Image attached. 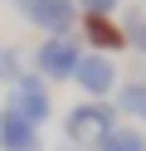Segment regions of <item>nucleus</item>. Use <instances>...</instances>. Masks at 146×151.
Returning a JSON list of instances; mask_svg holds the SVG:
<instances>
[{"label":"nucleus","mask_w":146,"mask_h":151,"mask_svg":"<svg viewBox=\"0 0 146 151\" xmlns=\"http://www.w3.org/2000/svg\"><path fill=\"white\" fill-rule=\"evenodd\" d=\"M117 122L122 117H117L112 98H83V102H73V107L63 112V137L73 141L78 151H88V146H97Z\"/></svg>","instance_id":"f257e3e1"},{"label":"nucleus","mask_w":146,"mask_h":151,"mask_svg":"<svg viewBox=\"0 0 146 151\" xmlns=\"http://www.w3.org/2000/svg\"><path fill=\"white\" fill-rule=\"evenodd\" d=\"M83 59V39L78 34H44V44L34 49V68L39 78L54 88V83H73V68Z\"/></svg>","instance_id":"f03ea898"},{"label":"nucleus","mask_w":146,"mask_h":151,"mask_svg":"<svg viewBox=\"0 0 146 151\" xmlns=\"http://www.w3.org/2000/svg\"><path fill=\"white\" fill-rule=\"evenodd\" d=\"M5 107L15 112V117L34 122V127H44V122H54V88H49L39 73H19L5 88Z\"/></svg>","instance_id":"7ed1b4c3"},{"label":"nucleus","mask_w":146,"mask_h":151,"mask_svg":"<svg viewBox=\"0 0 146 151\" xmlns=\"http://www.w3.org/2000/svg\"><path fill=\"white\" fill-rule=\"evenodd\" d=\"M117 83H122V73H117L112 54L83 49V59H78V68H73V88H83V98H112Z\"/></svg>","instance_id":"20e7f679"},{"label":"nucleus","mask_w":146,"mask_h":151,"mask_svg":"<svg viewBox=\"0 0 146 151\" xmlns=\"http://www.w3.org/2000/svg\"><path fill=\"white\" fill-rule=\"evenodd\" d=\"M19 15H24L39 34H73L78 29V5L73 0H29Z\"/></svg>","instance_id":"39448f33"},{"label":"nucleus","mask_w":146,"mask_h":151,"mask_svg":"<svg viewBox=\"0 0 146 151\" xmlns=\"http://www.w3.org/2000/svg\"><path fill=\"white\" fill-rule=\"evenodd\" d=\"M78 24H83V49L93 54H122L127 39H122V20L117 15H78Z\"/></svg>","instance_id":"423d86ee"},{"label":"nucleus","mask_w":146,"mask_h":151,"mask_svg":"<svg viewBox=\"0 0 146 151\" xmlns=\"http://www.w3.org/2000/svg\"><path fill=\"white\" fill-rule=\"evenodd\" d=\"M0 151H44V132L15 117L10 107H0Z\"/></svg>","instance_id":"0eeeda50"},{"label":"nucleus","mask_w":146,"mask_h":151,"mask_svg":"<svg viewBox=\"0 0 146 151\" xmlns=\"http://www.w3.org/2000/svg\"><path fill=\"white\" fill-rule=\"evenodd\" d=\"M112 107H117V117H122V122H146V78H127V83H117Z\"/></svg>","instance_id":"6e6552de"},{"label":"nucleus","mask_w":146,"mask_h":151,"mask_svg":"<svg viewBox=\"0 0 146 151\" xmlns=\"http://www.w3.org/2000/svg\"><path fill=\"white\" fill-rule=\"evenodd\" d=\"M93 151H146V132H141V127H127V122H117V127L107 132Z\"/></svg>","instance_id":"1a4fd4ad"},{"label":"nucleus","mask_w":146,"mask_h":151,"mask_svg":"<svg viewBox=\"0 0 146 151\" xmlns=\"http://www.w3.org/2000/svg\"><path fill=\"white\" fill-rule=\"evenodd\" d=\"M122 39H127V49H132V54H141V59H146V15H141V10H132V15L122 20Z\"/></svg>","instance_id":"9d476101"},{"label":"nucleus","mask_w":146,"mask_h":151,"mask_svg":"<svg viewBox=\"0 0 146 151\" xmlns=\"http://www.w3.org/2000/svg\"><path fill=\"white\" fill-rule=\"evenodd\" d=\"M19 73H24V54H19L15 44H0V83L10 88V83H15Z\"/></svg>","instance_id":"9b49d317"},{"label":"nucleus","mask_w":146,"mask_h":151,"mask_svg":"<svg viewBox=\"0 0 146 151\" xmlns=\"http://www.w3.org/2000/svg\"><path fill=\"white\" fill-rule=\"evenodd\" d=\"M78 15H117L122 10V0H73Z\"/></svg>","instance_id":"f8f14e48"},{"label":"nucleus","mask_w":146,"mask_h":151,"mask_svg":"<svg viewBox=\"0 0 146 151\" xmlns=\"http://www.w3.org/2000/svg\"><path fill=\"white\" fill-rule=\"evenodd\" d=\"M88 151H93V146H88Z\"/></svg>","instance_id":"ddd939ff"}]
</instances>
